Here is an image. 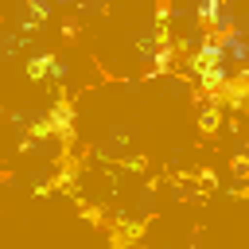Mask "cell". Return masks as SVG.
<instances>
[{
  "instance_id": "cell-1",
  "label": "cell",
  "mask_w": 249,
  "mask_h": 249,
  "mask_svg": "<svg viewBox=\"0 0 249 249\" xmlns=\"http://www.w3.org/2000/svg\"><path fill=\"white\" fill-rule=\"evenodd\" d=\"M31 136H58L62 144H70L74 140V109H70V101H54L51 113L31 124Z\"/></svg>"
},
{
  "instance_id": "cell-3",
  "label": "cell",
  "mask_w": 249,
  "mask_h": 249,
  "mask_svg": "<svg viewBox=\"0 0 249 249\" xmlns=\"http://www.w3.org/2000/svg\"><path fill=\"white\" fill-rule=\"evenodd\" d=\"M218 128V109H206L202 113V132H214Z\"/></svg>"
},
{
  "instance_id": "cell-2",
  "label": "cell",
  "mask_w": 249,
  "mask_h": 249,
  "mask_svg": "<svg viewBox=\"0 0 249 249\" xmlns=\"http://www.w3.org/2000/svg\"><path fill=\"white\" fill-rule=\"evenodd\" d=\"M58 70H62V66H58L51 54H39V58L27 62V74H31V78H47V74H58Z\"/></svg>"
}]
</instances>
